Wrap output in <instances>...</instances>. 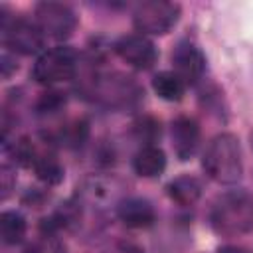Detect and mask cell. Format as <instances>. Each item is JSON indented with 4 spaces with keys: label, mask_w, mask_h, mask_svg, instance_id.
I'll return each instance as SVG.
<instances>
[{
    "label": "cell",
    "mask_w": 253,
    "mask_h": 253,
    "mask_svg": "<svg viewBox=\"0 0 253 253\" xmlns=\"http://www.w3.org/2000/svg\"><path fill=\"white\" fill-rule=\"evenodd\" d=\"M117 215L119 219L132 229H142V227H150L156 219L154 208L148 200L142 198H126L119 204L117 208Z\"/></svg>",
    "instance_id": "cell-11"
},
{
    "label": "cell",
    "mask_w": 253,
    "mask_h": 253,
    "mask_svg": "<svg viewBox=\"0 0 253 253\" xmlns=\"http://www.w3.org/2000/svg\"><path fill=\"white\" fill-rule=\"evenodd\" d=\"M172 146L180 160H190L200 146V126L190 117H178L172 121Z\"/></svg>",
    "instance_id": "cell-10"
},
{
    "label": "cell",
    "mask_w": 253,
    "mask_h": 253,
    "mask_svg": "<svg viewBox=\"0 0 253 253\" xmlns=\"http://www.w3.org/2000/svg\"><path fill=\"white\" fill-rule=\"evenodd\" d=\"M132 168L142 178H156L166 168V154L154 144H144L132 158Z\"/></svg>",
    "instance_id": "cell-12"
},
{
    "label": "cell",
    "mask_w": 253,
    "mask_h": 253,
    "mask_svg": "<svg viewBox=\"0 0 253 253\" xmlns=\"http://www.w3.org/2000/svg\"><path fill=\"white\" fill-rule=\"evenodd\" d=\"M34 22L40 26L45 38L67 40L77 26V16L73 8L63 2L43 0V2H38L34 8Z\"/></svg>",
    "instance_id": "cell-6"
},
{
    "label": "cell",
    "mask_w": 253,
    "mask_h": 253,
    "mask_svg": "<svg viewBox=\"0 0 253 253\" xmlns=\"http://www.w3.org/2000/svg\"><path fill=\"white\" fill-rule=\"evenodd\" d=\"M10 168L8 166H2V174H0V178H2V190H4V196H8V192H10V188H12V182H10Z\"/></svg>",
    "instance_id": "cell-21"
},
{
    "label": "cell",
    "mask_w": 253,
    "mask_h": 253,
    "mask_svg": "<svg viewBox=\"0 0 253 253\" xmlns=\"http://www.w3.org/2000/svg\"><path fill=\"white\" fill-rule=\"evenodd\" d=\"M63 103H65V97H61L59 91H49V93H43L42 99L38 101V111L40 113H53Z\"/></svg>",
    "instance_id": "cell-17"
},
{
    "label": "cell",
    "mask_w": 253,
    "mask_h": 253,
    "mask_svg": "<svg viewBox=\"0 0 253 253\" xmlns=\"http://www.w3.org/2000/svg\"><path fill=\"white\" fill-rule=\"evenodd\" d=\"M210 225L217 235L235 237L253 231V194L229 190L221 194L210 210Z\"/></svg>",
    "instance_id": "cell-1"
},
{
    "label": "cell",
    "mask_w": 253,
    "mask_h": 253,
    "mask_svg": "<svg viewBox=\"0 0 253 253\" xmlns=\"http://www.w3.org/2000/svg\"><path fill=\"white\" fill-rule=\"evenodd\" d=\"M152 89L164 101H180L186 91V83L174 71H160L152 79Z\"/></svg>",
    "instance_id": "cell-14"
},
{
    "label": "cell",
    "mask_w": 253,
    "mask_h": 253,
    "mask_svg": "<svg viewBox=\"0 0 253 253\" xmlns=\"http://www.w3.org/2000/svg\"><path fill=\"white\" fill-rule=\"evenodd\" d=\"M34 170H36V176L49 186H55L63 180V166L59 164L55 156H49V154L38 156L34 162Z\"/></svg>",
    "instance_id": "cell-16"
},
{
    "label": "cell",
    "mask_w": 253,
    "mask_h": 253,
    "mask_svg": "<svg viewBox=\"0 0 253 253\" xmlns=\"http://www.w3.org/2000/svg\"><path fill=\"white\" fill-rule=\"evenodd\" d=\"M251 140H253V136H251Z\"/></svg>",
    "instance_id": "cell-23"
},
{
    "label": "cell",
    "mask_w": 253,
    "mask_h": 253,
    "mask_svg": "<svg viewBox=\"0 0 253 253\" xmlns=\"http://www.w3.org/2000/svg\"><path fill=\"white\" fill-rule=\"evenodd\" d=\"M217 253H253V251H249L247 247H241V245H223L217 249Z\"/></svg>",
    "instance_id": "cell-22"
},
{
    "label": "cell",
    "mask_w": 253,
    "mask_h": 253,
    "mask_svg": "<svg viewBox=\"0 0 253 253\" xmlns=\"http://www.w3.org/2000/svg\"><path fill=\"white\" fill-rule=\"evenodd\" d=\"M136 134H138V138L144 140L146 144H152L154 138L160 134V128H158V125H156L152 119H142V121L136 123Z\"/></svg>",
    "instance_id": "cell-18"
},
{
    "label": "cell",
    "mask_w": 253,
    "mask_h": 253,
    "mask_svg": "<svg viewBox=\"0 0 253 253\" xmlns=\"http://www.w3.org/2000/svg\"><path fill=\"white\" fill-rule=\"evenodd\" d=\"M172 63L174 73L186 85L198 83L206 73V57L192 42H180L176 45V49L172 51Z\"/></svg>",
    "instance_id": "cell-9"
},
{
    "label": "cell",
    "mask_w": 253,
    "mask_h": 253,
    "mask_svg": "<svg viewBox=\"0 0 253 253\" xmlns=\"http://www.w3.org/2000/svg\"><path fill=\"white\" fill-rule=\"evenodd\" d=\"M166 190H168L170 200H174L180 206H192L202 196V184H200V180L194 178V176H188V174L174 178L166 186Z\"/></svg>",
    "instance_id": "cell-13"
},
{
    "label": "cell",
    "mask_w": 253,
    "mask_h": 253,
    "mask_svg": "<svg viewBox=\"0 0 253 253\" xmlns=\"http://www.w3.org/2000/svg\"><path fill=\"white\" fill-rule=\"evenodd\" d=\"M180 20V4L168 0H144L132 10V24L142 36H164Z\"/></svg>",
    "instance_id": "cell-3"
},
{
    "label": "cell",
    "mask_w": 253,
    "mask_h": 253,
    "mask_svg": "<svg viewBox=\"0 0 253 253\" xmlns=\"http://www.w3.org/2000/svg\"><path fill=\"white\" fill-rule=\"evenodd\" d=\"M93 93L111 105H132L140 97L138 85L125 75H99L95 79Z\"/></svg>",
    "instance_id": "cell-8"
},
{
    "label": "cell",
    "mask_w": 253,
    "mask_h": 253,
    "mask_svg": "<svg viewBox=\"0 0 253 253\" xmlns=\"http://www.w3.org/2000/svg\"><path fill=\"white\" fill-rule=\"evenodd\" d=\"M2 40L4 45L22 55H34L43 53L45 45V34L40 30V26L34 20L26 18H2Z\"/></svg>",
    "instance_id": "cell-5"
},
{
    "label": "cell",
    "mask_w": 253,
    "mask_h": 253,
    "mask_svg": "<svg viewBox=\"0 0 253 253\" xmlns=\"http://www.w3.org/2000/svg\"><path fill=\"white\" fill-rule=\"evenodd\" d=\"M77 71V53L69 45H55L40 53L34 63L32 77L40 85H53L69 81Z\"/></svg>",
    "instance_id": "cell-4"
},
{
    "label": "cell",
    "mask_w": 253,
    "mask_h": 253,
    "mask_svg": "<svg viewBox=\"0 0 253 253\" xmlns=\"http://www.w3.org/2000/svg\"><path fill=\"white\" fill-rule=\"evenodd\" d=\"M26 217L18 211H4L0 215V235L2 241L8 245H16L26 237Z\"/></svg>",
    "instance_id": "cell-15"
},
{
    "label": "cell",
    "mask_w": 253,
    "mask_h": 253,
    "mask_svg": "<svg viewBox=\"0 0 253 253\" xmlns=\"http://www.w3.org/2000/svg\"><path fill=\"white\" fill-rule=\"evenodd\" d=\"M26 253H61V247L55 241L45 239V241H40V243H34L32 247H28Z\"/></svg>",
    "instance_id": "cell-19"
},
{
    "label": "cell",
    "mask_w": 253,
    "mask_h": 253,
    "mask_svg": "<svg viewBox=\"0 0 253 253\" xmlns=\"http://www.w3.org/2000/svg\"><path fill=\"white\" fill-rule=\"evenodd\" d=\"M0 61H2L0 65H2V75H4V77H10V73L18 67V65H16V61L10 57V53H8V51H4V53H2Z\"/></svg>",
    "instance_id": "cell-20"
},
{
    "label": "cell",
    "mask_w": 253,
    "mask_h": 253,
    "mask_svg": "<svg viewBox=\"0 0 253 253\" xmlns=\"http://www.w3.org/2000/svg\"><path fill=\"white\" fill-rule=\"evenodd\" d=\"M115 51L123 61H126L134 69H150L158 57V51L152 40L142 34L123 36L121 40H117Z\"/></svg>",
    "instance_id": "cell-7"
},
{
    "label": "cell",
    "mask_w": 253,
    "mask_h": 253,
    "mask_svg": "<svg viewBox=\"0 0 253 253\" xmlns=\"http://www.w3.org/2000/svg\"><path fill=\"white\" fill-rule=\"evenodd\" d=\"M202 166L213 182L223 186L237 184L243 176V158L237 136L231 132L213 136L204 152Z\"/></svg>",
    "instance_id": "cell-2"
}]
</instances>
